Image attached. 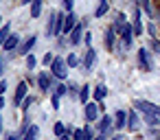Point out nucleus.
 <instances>
[{"instance_id": "obj_1", "label": "nucleus", "mask_w": 160, "mask_h": 140, "mask_svg": "<svg viewBox=\"0 0 160 140\" xmlns=\"http://www.w3.org/2000/svg\"><path fill=\"white\" fill-rule=\"evenodd\" d=\"M66 59H62V57H55L53 59V64H51V75L53 77H57V79H66L68 77V70H66Z\"/></svg>"}, {"instance_id": "obj_2", "label": "nucleus", "mask_w": 160, "mask_h": 140, "mask_svg": "<svg viewBox=\"0 0 160 140\" xmlns=\"http://www.w3.org/2000/svg\"><path fill=\"white\" fill-rule=\"evenodd\" d=\"M118 35H121V42H123V46H132V37H134V27L132 24H123L121 29H118Z\"/></svg>"}, {"instance_id": "obj_3", "label": "nucleus", "mask_w": 160, "mask_h": 140, "mask_svg": "<svg viewBox=\"0 0 160 140\" xmlns=\"http://www.w3.org/2000/svg\"><path fill=\"white\" fill-rule=\"evenodd\" d=\"M35 44H38V35H31V37H27V40H24V42H22V44L18 46V51H16V53H18V55H24V57H27V55H29V53L33 51V46H35Z\"/></svg>"}, {"instance_id": "obj_4", "label": "nucleus", "mask_w": 160, "mask_h": 140, "mask_svg": "<svg viewBox=\"0 0 160 140\" xmlns=\"http://www.w3.org/2000/svg\"><path fill=\"white\" fill-rule=\"evenodd\" d=\"M138 66H140L145 72L151 70V53H149L147 48H140V51H138Z\"/></svg>"}, {"instance_id": "obj_5", "label": "nucleus", "mask_w": 160, "mask_h": 140, "mask_svg": "<svg viewBox=\"0 0 160 140\" xmlns=\"http://www.w3.org/2000/svg\"><path fill=\"white\" fill-rule=\"evenodd\" d=\"M99 107H101V105H99L97 101H94V103H86V112H83V114H86V120H88V123H94V120L99 118Z\"/></svg>"}, {"instance_id": "obj_6", "label": "nucleus", "mask_w": 160, "mask_h": 140, "mask_svg": "<svg viewBox=\"0 0 160 140\" xmlns=\"http://www.w3.org/2000/svg\"><path fill=\"white\" fill-rule=\"evenodd\" d=\"M94 61H97V51L90 46V48L86 51V55H83V61H81V64H83V68H86V70H92V68H94Z\"/></svg>"}, {"instance_id": "obj_7", "label": "nucleus", "mask_w": 160, "mask_h": 140, "mask_svg": "<svg viewBox=\"0 0 160 140\" xmlns=\"http://www.w3.org/2000/svg\"><path fill=\"white\" fill-rule=\"evenodd\" d=\"M75 27H77V13H75V11H68V16H66V20H64V33L70 35Z\"/></svg>"}, {"instance_id": "obj_8", "label": "nucleus", "mask_w": 160, "mask_h": 140, "mask_svg": "<svg viewBox=\"0 0 160 140\" xmlns=\"http://www.w3.org/2000/svg\"><path fill=\"white\" fill-rule=\"evenodd\" d=\"M57 11H51L48 13V20H46V35L48 37H55V27H57Z\"/></svg>"}, {"instance_id": "obj_9", "label": "nucleus", "mask_w": 160, "mask_h": 140, "mask_svg": "<svg viewBox=\"0 0 160 140\" xmlns=\"http://www.w3.org/2000/svg\"><path fill=\"white\" fill-rule=\"evenodd\" d=\"M134 35H142V11L140 7L136 5V11H134Z\"/></svg>"}, {"instance_id": "obj_10", "label": "nucleus", "mask_w": 160, "mask_h": 140, "mask_svg": "<svg viewBox=\"0 0 160 140\" xmlns=\"http://www.w3.org/2000/svg\"><path fill=\"white\" fill-rule=\"evenodd\" d=\"M27 88H29V83H27V81L18 83V88H16V94H13V103H16V105H20V103L27 99Z\"/></svg>"}, {"instance_id": "obj_11", "label": "nucleus", "mask_w": 160, "mask_h": 140, "mask_svg": "<svg viewBox=\"0 0 160 140\" xmlns=\"http://www.w3.org/2000/svg\"><path fill=\"white\" fill-rule=\"evenodd\" d=\"M81 40H83V27L77 24V27L72 29V33H70V40H68V42H70L72 46H77V44H81Z\"/></svg>"}, {"instance_id": "obj_12", "label": "nucleus", "mask_w": 160, "mask_h": 140, "mask_svg": "<svg viewBox=\"0 0 160 140\" xmlns=\"http://www.w3.org/2000/svg\"><path fill=\"white\" fill-rule=\"evenodd\" d=\"M116 27H110L108 31H105V46H108V51H114V42H116Z\"/></svg>"}, {"instance_id": "obj_13", "label": "nucleus", "mask_w": 160, "mask_h": 140, "mask_svg": "<svg viewBox=\"0 0 160 140\" xmlns=\"http://www.w3.org/2000/svg\"><path fill=\"white\" fill-rule=\"evenodd\" d=\"M20 42H22V40H20V35H18V33H16V35H9V40L5 42V46H2V48H5V51H18Z\"/></svg>"}, {"instance_id": "obj_14", "label": "nucleus", "mask_w": 160, "mask_h": 140, "mask_svg": "<svg viewBox=\"0 0 160 140\" xmlns=\"http://www.w3.org/2000/svg\"><path fill=\"white\" fill-rule=\"evenodd\" d=\"M38 83H40L42 92H48L51 90V77H48V72H40L38 75Z\"/></svg>"}, {"instance_id": "obj_15", "label": "nucleus", "mask_w": 160, "mask_h": 140, "mask_svg": "<svg viewBox=\"0 0 160 140\" xmlns=\"http://www.w3.org/2000/svg\"><path fill=\"white\" fill-rule=\"evenodd\" d=\"M108 11H110V2H108V0H101L99 7H97V11H94V18H103Z\"/></svg>"}, {"instance_id": "obj_16", "label": "nucleus", "mask_w": 160, "mask_h": 140, "mask_svg": "<svg viewBox=\"0 0 160 140\" xmlns=\"http://www.w3.org/2000/svg\"><path fill=\"white\" fill-rule=\"evenodd\" d=\"M11 35V24H2V29H0V48L5 46V42L9 40Z\"/></svg>"}, {"instance_id": "obj_17", "label": "nucleus", "mask_w": 160, "mask_h": 140, "mask_svg": "<svg viewBox=\"0 0 160 140\" xmlns=\"http://www.w3.org/2000/svg\"><path fill=\"white\" fill-rule=\"evenodd\" d=\"M127 125V112H123V109H118L116 112V123H114V127H118V129H123Z\"/></svg>"}, {"instance_id": "obj_18", "label": "nucleus", "mask_w": 160, "mask_h": 140, "mask_svg": "<svg viewBox=\"0 0 160 140\" xmlns=\"http://www.w3.org/2000/svg\"><path fill=\"white\" fill-rule=\"evenodd\" d=\"M42 2H44V0H33V2H31V18H33V20L40 18V13H42Z\"/></svg>"}, {"instance_id": "obj_19", "label": "nucleus", "mask_w": 160, "mask_h": 140, "mask_svg": "<svg viewBox=\"0 0 160 140\" xmlns=\"http://www.w3.org/2000/svg\"><path fill=\"white\" fill-rule=\"evenodd\" d=\"M105 96H108V88H105L103 83H101V85H97V90H94V101H97V103H101Z\"/></svg>"}, {"instance_id": "obj_20", "label": "nucleus", "mask_w": 160, "mask_h": 140, "mask_svg": "<svg viewBox=\"0 0 160 140\" xmlns=\"http://www.w3.org/2000/svg\"><path fill=\"white\" fill-rule=\"evenodd\" d=\"M134 105H136V109H140L145 114H151V107H153V103H149V101H136Z\"/></svg>"}, {"instance_id": "obj_21", "label": "nucleus", "mask_w": 160, "mask_h": 140, "mask_svg": "<svg viewBox=\"0 0 160 140\" xmlns=\"http://www.w3.org/2000/svg\"><path fill=\"white\" fill-rule=\"evenodd\" d=\"M127 127H129L132 131H136V129H138V116H136L134 112H129V114H127Z\"/></svg>"}, {"instance_id": "obj_22", "label": "nucleus", "mask_w": 160, "mask_h": 140, "mask_svg": "<svg viewBox=\"0 0 160 140\" xmlns=\"http://www.w3.org/2000/svg\"><path fill=\"white\" fill-rule=\"evenodd\" d=\"M110 127H112V118H110V116H103V118H101V123H99V129H101V133H105Z\"/></svg>"}, {"instance_id": "obj_23", "label": "nucleus", "mask_w": 160, "mask_h": 140, "mask_svg": "<svg viewBox=\"0 0 160 140\" xmlns=\"http://www.w3.org/2000/svg\"><path fill=\"white\" fill-rule=\"evenodd\" d=\"M38 133H40V127H38V125H33V127H29V131H27L24 140H35V138H38Z\"/></svg>"}, {"instance_id": "obj_24", "label": "nucleus", "mask_w": 160, "mask_h": 140, "mask_svg": "<svg viewBox=\"0 0 160 140\" xmlns=\"http://www.w3.org/2000/svg\"><path fill=\"white\" fill-rule=\"evenodd\" d=\"M145 123H147L149 127H156L160 120H158V116H153V114H145Z\"/></svg>"}, {"instance_id": "obj_25", "label": "nucleus", "mask_w": 160, "mask_h": 140, "mask_svg": "<svg viewBox=\"0 0 160 140\" xmlns=\"http://www.w3.org/2000/svg\"><path fill=\"white\" fill-rule=\"evenodd\" d=\"M140 7L145 9L147 16H153V9H151V0H140Z\"/></svg>"}, {"instance_id": "obj_26", "label": "nucleus", "mask_w": 160, "mask_h": 140, "mask_svg": "<svg viewBox=\"0 0 160 140\" xmlns=\"http://www.w3.org/2000/svg\"><path fill=\"white\" fill-rule=\"evenodd\" d=\"M66 64H68V68H75V66L79 64L77 55H75V53H68V59H66Z\"/></svg>"}, {"instance_id": "obj_27", "label": "nucleus", "mask_w": 160, "mask_h": 140, "mask_svg": "<svg viewBox=\"0 0 160 140\" xmlns=\"http://www.w3.org/2000/svg\"><path fill=\"white\" fill-rule=\"evenodd\" d=\"M35 66H38V59H35V55H31V53H29V55H27V68H29V70H33Z\"/></svg>"}, {"instance_id": "obj_28", "label": "nucleus", "mask_w": 160, "mask_h": 140, "mask_svg": "<svg viewBox=\"0 0 160 140\" xmlns=\"http://www.w3.org/2000/svg\"><path fill=\"white\" fill-rule=\"evenodd\" d=\"M53 131H55L57 136H64V133H66V127H64V123H57V125L53 127Z\"/></svg>"}, {"instance_id": "obj_29", "label": "nucleus", "mask_w": 160, "mask_h": 140, "mask_svg": "<svg viewBox=\"0 0 160 140\" xmlns=\"http://www.w3.org/2000/svg\"><path fill=\"white\" fill-rule=\"evenodd\" d=\"M55 88H57V90H55V94H57V96H64V94L68 92V88H66L64 83H59V85H55Z\"/></svg>"}, {"instance_id": "obj_30", "label": "nucleus", "mask_w": 160, "mask_h": 140, "mask_svg": "<svg viewBox=\"0 0 160 140\" xmlns=\"http://www.w3.org/2000/svg\"><path fill=\"white\" fill-rule=\"evenodd\" d=\"M88 96H90V88H88V85H83V88H81V101L86 103V101H88Z\"/></svg>"}, {"instance_id": "obj_31", "label": "nucleus", "mask_w": 160, "mask_h": 140, "mask_svg": "<svg viewBox=\"0 0 160 140\" xmlns=\"http://www.w3.org/2000/svg\"><path fill=\"white\" fill-rule=\"evenodd\" d=\"M151 51L160 55V40H158V37H156V40H151Z\"/></svg>"}, {"instance_id": "obj_32", "label": "nucleus", "mask_w": 160, "mask_h": 140, "mask_svg": "<svg viewBox=\"0 0 160 140\" xmlns=\"http://www.w3.org/2000/svg\"><path fill=\"white\" fill-rule=\"evenodd\" d=\"M62 5L66 11H72V5H75V0H62Z\"/></svg>"}, {"instance_id": "obj_33", "label": "nucleus", "mask_w": 160, "mask_h": 140, "mask_svg": "<svg viewBox=\"0 0 160 140\" xmlns=\"http://www.w3.org/2000/svg\"><path fill=\"white\" fill-rule=\"evenodd\" d=\"M53 59H55V57H53V53H46V55H44V64H46V66H51V64H53Z\"/></svg>"}, {"instance_id": "obj_34", "label": "nucleus", "mask_w": 160, "mask_h": 140, "mask_svg": "<svg viewBox=\"0 0 160 140\" xmlns=\"http://www.w3.org/2000/svg\"><path fill=\"white\" fill-rule=\"evenodd\" d=\"M31 103H33V96H27V99L22 101V105H20V107H22V109H27V107H29Z\"/></svg>"}, {"instance_id": "obj_35", "label": "nucleus", "mask_w": 160, "mask_h": 140, "mask_svg": "<svg viewBox=\"0 0 160 140\" xmlns=\"http://www.w3.org/2000/svg\"><path fill=\"white\" fill-rule=\"evenodd\" d=\"M83 140H92V129H90V127L83 129Z\"/></svg>"}, {"instance_id": "obj_36", "label": "nucleus", "mask_w": 160, "mask_h": 140, "mask_svg": "<svg viewBox=\"0 0 160 140\" xmlns=\"http://www.w3.org/2000/svg\"><path fill=\"white\" fill-rule=\"evenodd\" d=\"M147 31H149L151 40H156V27H153V24H149V27H147Z\"/></svg>"}, {"instance_id": "obj_37", "label": "nucleus", "mask_w": 160, "mask_h": 140, "mask_svg": "<svg viewBox=\"0 0 160 140\" xmlns=\"http://www.w3.org/2000/svg\"><path fill=\"white\" fill-rule=\"evenodd\" d=\"M83 42H86V46L90 48V44H92V35H90V33H86V35H83Z\"/></svg>"}, {"instance_id": "obj_38", "label": "nucleus", "mask_w": 160, "mask_h": 140, "mask_svg": "<svg viewBox=\"0 0 160 140\" xmlns=\"http://www.w3.org/2000/svg\"><path fill=\"white\" fill-rule=\"evenodd\" d=\"M53 109H59V96L53 94Z\"/></svg>"}, {"instance_id": "obj_39", "label": "nucleus", "mask_w": 160, "mask_h": 140, "mask_svg": "<svg viewBox=\"0 0 160 140\" xmlns=\"http://www.w3.org/2000/svg\"><path fill=\"white\" fill-rule=\"evenodd\" d=\"M7 92V81H0V96Z\"/></svg>"}, {"instance_id": "obj_40", "label": "nucleus", "mask_w": 160, "mask_h": 140, "mask_svg": "<svg viewBox=\"0 0 160 140\" xmlns=\"http://www.w3.org/2000/svg\"><path fill=\"white\" fill-rule=\"evenodd\" d=\"M151 114H153V116H160V105H153V107H151Z\"/></svg>"}, {"instance_id": "obj_41", "label": "nucleus", "mask_w": 160, "mask_h": 140, "mask_svg": "<svg viewBox=\"0 0 160 140\" xmlns=\"http://www.w3.org/2000/svg\"><path fill=\"white\" fill-rule=\"evenodd\" d=\"M75 140H83V131H81V129L75 131Z\"/></svg>"}, {"instance_id": "obj_42", "label": "nucleus", "mask_w": 160, "mask_h": 140, "mask_svg": "<svg viewBox=\"0 0 160 140\" xmlns=\"http://www.w3.org/2000/svg\"><path fill=\"white\" fill-rule=\"evenodd\" d=\"M2 68H5V59H2V57H0V75H2V72H5Z\"/></svg>"}, {"instance_id": "obj_43", "label": "nucleus", "mask_w": 160, "mask_h": 140, "mask_svg": "<svg viewBox=\"0 0 160 140\" xmlns=\"http://www.w3.org/2000/svg\"><path fill=\"white\" fill-rule=\"evenodd\" d=\"M59 140H70V133H64V136H59Z\"/></svg>"}, {"instance_id": "obj_44", "label": "nucleus", "mask_w": 160, "mask_h": 140, "mask_svg": "<svg viewBox=\"0 0 160 140\" xmlns=\"http://www.w3.org/2000/svg\"><path fill=\"white\" fill-rule=\"evenodd\" d=\"M33 0H20V5H31Z\"/></svg>"}, {"instance_id": "obj_45", "label": "nucleus", "mask_w": 160, "mask_h": 140, "mask_svg": "<svg viewBox=\"0 0 160 140\" xmlns=\"http://www.w3.org/2000/svg\"><path fill=\"white\" fill-rule=\"evenodd\" d=\"M2 107H5V99H2V96H0V109H2Z\"/></svg>"}, {"instance_id": "obj_46", "label": "nucleus", "mask_w": 160, "mask_h": 140, "mask_svg": "<svg viewBox=\"0 0 160 140\" xmlns=\"http://www.w3.org/2000/svg\"><path fill=\"white\" fill-rule=\"evenodd\" d=\"M9 140H22V138H18V136H9Z\"/></svg>"}, {"instance_id": "obj_47", "label": "nucleus", "mask_w": 160, "mask_h": 140, "mask_svg": "<svg viewBox=\"0 0 160 140\" xmlns=\"http://www.w3.org/2000/svg\"><path fill=\"white\" fill-rule=\"evenodd\" d=\"M94 140H105V136H103V133H101V136H99V138H94Z\"/></svg>"}, {"instance_id": "obj_48", "label": "nucleus", "mask_w": 160, "mask_h": 140, "mask_svg": "<svg viewBox=\"0 0 160 140\" xmlns=\"http://www.w3.org/2000/svg\"><path fill=\"white\" fill-rule=\"evenodd\" d=\"M112 140H125V138H123V136H116V138H112Z\"/></svg>"}, {"instance_id": "obj_49", "label": "nucleus", "mask_w": 160, "mask_h": 140, "mask_svg": "<svg viewBox=\"0 0 160 140\" xmlns=\"http://www.w3.org/2000/svg\"><path fill=\"white\" fill-rule=\"evenodd\" d=\"M0 131H2V118H0Z\"/></svg>"}, {"instance_id": "obj_50", "label": "nucleus", "mask_w": 160, "mask_h": 140, "mask_svg": "<svg viewBox=\"0 0 160 140\" xmlns=\"http://www.w3.org/2000/svg\"><path fill=\"white\" fill-rule=\"evenodd\" d=\"M0 29H2V16H0Z\"/></svg>"}]
</instances>
